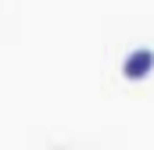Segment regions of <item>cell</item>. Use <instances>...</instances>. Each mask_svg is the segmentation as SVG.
<instances>
[{
  "instance_id": "cell-1",
  "label": "cell",
  "mask_w": 154,
  "mask_h": 150,
  "mask_svg": "<svg viewBox=\"0 0 154 150\" xmlns=\"http://www.w3.org/2000/svg\"><path fill=\"white\" fill-rule=\"evenodd\" d=\"M151 72H154V50L151 46H136V50H129L122 57V75L129 82H140V79H147Z\"/></svg>"
}]
</instances>
